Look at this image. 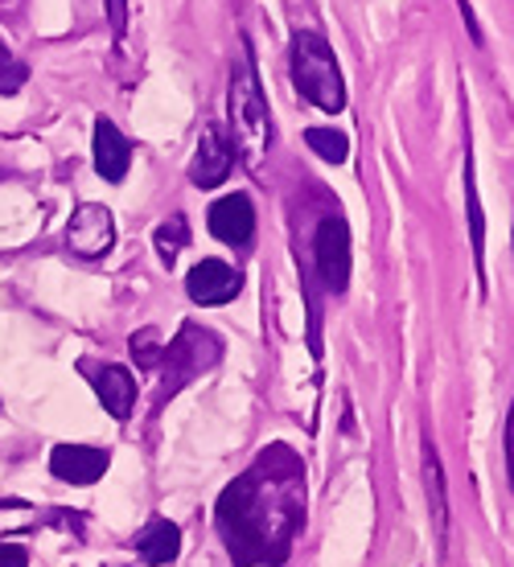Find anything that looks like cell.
Wrapping results in <instances>:
<instances>
[{
    "label": "cell",
    "instance_id": "obj_1",
    "mask_svg": "<svg viewBox=\"0 0 514 567\" xmlns=\"http://www.w3.org/2000/svg\"><path fill=\"white\" fill-rule=\"evenodd\" d=\"M305 518V473L300 461L276 444L218 497V526L235 564L280 567Z\"/></svg>",
    "mask_w": 514,
    "mask_h": 567
},
{
    "label": "cell",
    "instance_id": "obj_2",
    "mask_svg": "<svg viewBox=\"0 0 514 567\" xmlns=\"http://www.w3.org/2000/svg\"><path fill=\"white\" fill-rule=\"evenodd\" d=\"M227 144L247 169H259V165H264V153H268V144H271L268 103H264L256 66H251L247 54H239L235 71H230V141Z\"/></svg>",
    "mask_w": 514,
    "mask_h": 567
},
{
    "label": "cell",
    "instance_id": "obj_3",
    "mask_svg": "<svg viewBox=\"0 0 514 567\" xmlns=\"http://www.w3.org/2000/svg\"><path fill=\"white\" fill-rule=\"evenodd\" d=\"M292 86H297L313 107H321V112H329V115L346 107L342 71H338L333 50L326 45L321 33H297V38H292Z\"/></svg>",
    "mask_w": 514,
    "mask_h": 567
},
{
    "label": "cell",
    "instance_id": "obj_4",
    "mask_svg": "<svg viewBox=\"0 0 514 567\" xmlns=\"http://www.w3.org/2000/svg\"><path fill=\"white\" fill-rule=\"evenodd\" d=\"M313 259H317V271H321V280L333 288V292H342L346 284H350V230L338 214H329L321 218V227L313 235Z\"/></svg>",
    "mask_w": 514,
    "mask_h": 567
},
{
    "label": "cell",
    "instance_id": "obj_5",
    "mask_svg": "<svg viewBox=\"0 0 514 567\" xmlns=\"http://www.w3.org/2000/svg\"><path fill=\"white\" fill-rule=\"evenodd\" d=\"M112 243H115V223H112V210H107V206L86 202V206L74 210L71 227H66V247H71L74 256L100 259L112 251Z\"/></svg>",
    "mask_w": 514,
    "mask_h": 567
},
{
    "label": "cell",
    "instance_id": "obj_6",
    "mask_svg": "<svg viewBox=\"0 0 514 567\" xmlns=\"http://www.w3.org/2000/svg\"><path fill=\"white\" fill-rule=\"evenodd\" d=\"M239 288H244L239 268H230L223 259H202L186 276V292L194 305H227L239 297Z\"/></svg>",
    "mask_w": 514,
    "mask_h": 567
},
{
    "label": "cell",
    "instance_id": "obj_7",
    "mask_svg": "<svg viewBox=\"0 0 514 567\" xmlns=\"http://www.w3.org/2000/svg\"><path fill=\"white\" fill-rule=\"evenodd\" d=\"M230 165H235L230 144L223 141V132H218L215 124H206L198 141V153H194V165H189V182L198 185V189H215V185H223L230 177Z\"/></svg>",
    "mask_w": 514,
    "mask_h": 567
},
{
    "label": "cell",
    "instance_id": "obj_8",
    "mask_svg": "<svg viewBox=\"0 0 514 567\" xmlns=\"http://www.w3.org/2000/svg\"><path fill=\"white\" fill-rule=\"evenodd\" d=\"M206 227H210V235H215L218 243L239 247V243H247L251 239V230H256V206H251L247 194H227L223 202L210 206Z\"/></svg>",
    "mask_w": 514,
    "mask_h": 567
},
{
    "label": "cell",
    "instance_id": "obj_9",
    "mask_svg": "<svg viewBox=\"0 0 514 567\" xmlns=\"http://www.w3.org/2000/svg\"><path fill=\"white\" fill-rule=\"evenodd\" d=\"M95 383V395L115 420H128L132 408H136V379H132L128 367H115V362H103V367H83Z\"/></svg>",
    "mask_w": 514,
    "mask_h": 567
},
{
    "label": "cell",
    "instance_id": "obj_10",
    "mask_svg": "<svg viewBox=\"0 0 514 567\" xmlns=\"http://www.w3.org/2000/svg\"><path fill=\"white\" fill-rule=\"evenodd\" d=\"M50 468H54V477L71 485H95L107 473V453L86 449V444H58L50 453Z\"/></svg>",
    "mask_w": 514,
    "mask_h": 567
},
{
    "label": "cell",
    "instance_id": "obj_11",
    "mask_svg": "<svg viewBox=\"0 0 514 567\" xmlns=\"http://www.w3.org/2000/svg\"><path fill=\"white\" fill-rule=\"evenodd\" d=\"M132 165V144L128 136L115 128L112 120H100L95 124V169H100L103 182H124Z\"/></svg>",
    "mask_w": 514,
    "mask_h": 567
},
{
    "label": "cell",
    "instance_id": "obj_12",
    "mask_svg": "<svg viewBox=\"0 0 514 567\" xmlns=\"http://www.w3.org/2000/svg\"><path fill=\"white\" fill-rule=\"evenodd\" d=\"M424 485H429L432 530H436V543H441V551H444V547H449V497H444L441 456H436V444H429V440H424Z\"/></svg>",
    "mask_w": 514,
    "mask_h": 567
},
{
    "label": "cell",
    "instance_id": "obj_13",
    "mask_svg": "<svg viewBox=\"0 0 514 567\" xmlns=\"http://www.w3.org/2000/svg\"><path fill=\"white\" fill-rule=\"evenodd\" d=\"M136 551H141L144 564H153V567L173 564V559H177V551H182V530H177L169 518H153V523L141 530Z\"/></svg>",
    "mask_w": 514,
    "mask_h": 567
},
{
    "label": "cell",
    "instance_id": "obj_14",
    "mask_svg": "<svg viewBox=\"0 0 514 567\" xmlns=\"http://www.w3.org/2000/svg\"><path fill=\"white\" fill-rule=\"evenodd\" d=\"M305 144H309L321 161H329V165H342L346 156H350V141L333 128H309L305 132Z\"/></svg>",
    "mask_w": 514,
    "mask_h": 567
},
{
    "label": "cell",
    "instance_id": "obj_15",
    "mask_svg": "<svg viewBox=\"0 0 514 567\" xmlns=\"http://www.w3.org/2000/svg\"><path fill=\"white\" fill-rule=\"evenodd\" d=\"M153 243H157V251L165 264H173V259L182 256V247L189 243V227H186V218L182 214H173L169 223H161L157 235H153Z\"/></svg>",
    "mask_w": 514,
    "mask_h": 567
},
{
    "label": "cell",
    "instance_id": "obj_16",
    "mask_svg": "<svg viewBox=\"0 0 514 567\" xmlns=\"http://www.w3.org/2000/svg\"><path fill=\"white\" fill-rule=\"evenodd\" d=\"M25 79H29V66L9 50V45L0 42V95H17Z\"/></svg>",
    "mask_w": 514,
    "mask_h": 567
},
{
    "label": "cell",
    "instance_id": "obj_17",
    "mask_svg": "<svg viewBox=\"0 0 514 567\" xmlns=\"http://www.w3.org/2000/svg\"><path fill=\"white\" fill-rule=\"evenodd\" d=\"M132 354L141 367H161V338L157 329H141L136 338H132Z\"/></svg>",
    "mask_w": 514,
    "mask_h": 567
},
{
    "label": "cell",
    "instance_id": "obj_18",
    "mask_svg": "<svg viewBox=\"0 0 514 567\" xmlns=\"http://www.w3.org/2000/svg\"><path fill=\"white\" fill-rule=\"evenodd\" d=\"M465 189H470V210H473V251L482 259V206H477V194H473V177H465Z\"/></svg>",
    "mask_w": 514,
    "mask_h": 567
},
{
    "label": "cell",
    "instance_id": "obj_19",
    "mask_svg": "<svg viewBox=\"0 0 514 567\" xmlns=\"http://www.w3.org/2000/svg\"><path fill=\"white\" fill-rule=\"evenodd\" d=\"M107 17H112L115 33H124V25H128V0H107Z\"/></svg>",
    "mask_w": 514,
    "mask_h": 567
},
{
    "label": "cell",
    "instance_id": "obj_20",
    "mask_svg": "<svg viewBox=\"0 0 514 567\" xmlns=\"http://www.w3.org/2000/svg\"><path fill=\"white\" fill-rule=\"evenodd\" d=\"M29 555L21 547H0V567H25Z\"/></svg>",
    "mask_w": 514,
    "mask_h": 567
}]
</instances>
